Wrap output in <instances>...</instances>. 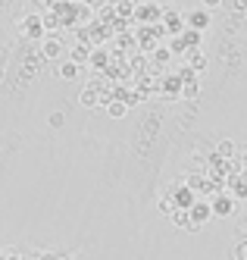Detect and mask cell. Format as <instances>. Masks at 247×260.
I'll return each instance as SVG.
<instances>
[{
  "mask_svg": "<svg viewBox=\"0 0 247 260\" xmlns=\"http://www.w3.org/2000/svg\"><path fill=\"white\" fill-rule=\"evenodd\" d=\"M235 210H238V201H235L232 194H219V198L213 201V213H216L219 219H229Z\"/></svg>",
  "mask_w": 247,
  "mask_h": 260,
  "instance_id": "obj_1",
  "label": "cell"
},
{
  "mask_svg": "<svg viewBox=\"0 0 247 260\" xmlns=\"http://www.w3.org/2000/svg\"><path fill=\"white\" fill-rule=\"evenodd\" d=\"M213 201H194V207H191V219H194V226L200 229L206 219H213Z\"/></svg>",
  "mask_w": 247,
  "mask_h": 260,
  "instance_id": "obj_2",
  "label": "cell"
},
{
  "mask_svg": "<svg viewBox=\"0 0 247 260\" xmlns=\"http://www.w3.org/2000/svg\"><path fill=\"white\" fill-rule=\"evenodd\" d=\"M172 226L175 229H185V232H197V226H194V219H191V210H175L172 216Z\"/></svg>",
  "mask_w": 247,
  "mask_h": 260,
  "instance_id": "obj_3",
  "label": "cell"
},
{
  "mask_svg": "<svg viewBox=\"0 0 247 260\" xmlns=\"http://www.w3.org/2000/svg\"><path fill=\"white\" fill-rule=\"evenodd\" d=\"M56 76H60L63 82H75V79H79V63H75V60H63L60 66H56Z\"/></svg>",
  "mask_w": 247,
  "mask_h": 260,
  "instance_id": "obj_4",
  "label": "cell"
},
{
  "mask_svg": "<svg viewBox=\"0 0 247 260\" xmlns=\"http://www.w3.org/2000/svg\"><path fill=\"white\" fill-rule=\"evenodd\" d=\"M188 25H191L194 31H203L206 25H210V10H203V7H200V10H194L191 16H188Z\"/></svg>",
  "mask_w": 247,
  "mask_h": 260,
  "instance_id": "obj_5",
  "label": "cell"
},
{
  "mask_svg": "<svg viewBox=\"0 0 247 260\" xmlns=\"http://www.w3.org/2000/svg\"><path fill=\"white\" fill-rule=\"evenodd\" d=\"M107 113H110L113 119H122V116L128 113V104L119 101V98H113V101H107Z\"/></svg>",
  "mask_w": 247,
  "mask_h": 260,
  "instance_id": "obj_6",
  "label": "cell"
},
{
  "mask_svg": "<svg viewBox=\"0 0 247 260\" xmlns=\"http://www.w3.org/2000/svg\"><path fill=\"white\" fill-rule=\"evenodd\" d=\"M22 28H25L22 35H28V38H41V35H44V31H41V19H38V16L25 19V22H22Z\"/></svg>",
  "mask_w": 247,
  "mask_h": 260,
  "instance_id": "obj_7",
  "label": "cell"
},
{
  "mask_svg": "<svg viewBox=\"0 0 247 260\" xmlns=\"http://www.w3.org/2000/svg\"><path fill=\"white\" fill-rule=\"evenodd\" d=\"M216 154L225 157V160H232V157L238 154V144H235L232 138H229V141H219V144H216Z\"/></svg>",
  "mask_w": 247,
  "mask_h": 260,
  "instance_id": "obj_8",
  "label": "cell"
},
{
  "mask_svg": "<svg viewBox=\"0 0 247 260\" xmlns=\"http://www.w3.org/2000/svg\"><path fill=\"white\" fill-rule=\"evenodd\" d=\"M44 57H50V60H60V57H63V44L56 41V38L44 41Z\"/></svg>",
  "mask_w": 247,
  "mask_h": 260,
  "instance_id": "obj_9",
  "label": "cell"
},
{
  "mask_svg": "<svg viewBox=\"0 0 247 260\" xmlns=\"http://www.w3.org/2000/svg\"><path fill=\"white\" fill-rule=\"evenodd\" d=\"M79 101H82V107H88V110H94V107H97V91H94V88H85L82 91V94H79Z\"/></svg>",
  "mask_w": 247,
  "mask_h": 260,
  "instance_id": "obj_10",
  "label": "cell"
},
{
  "mask_svg": "<svg viewBox=\"0 0 247 260\" xmlns=\"http://www.w3.org/2000/svg\"><path fill=\"white\" fill-rule=\"evenodd\" d=\"M197 94H200V85H197V79H191V82H185V85H182V98H188V101H197Z\"/></svg>",
  "mask_w": 247,
  "mask_h": 260,
  "instance_id": "obj_11",
  "label": "cell"
},
{
  "mask_svg": "<svg viewBox=\"0 0 247 260\" xmlns=\"http://www.w3.org/2000/svg\"><path fill=\"white\" fill-rule=\"evenodd\" d=\"M69 60H75V63L82 66L85 60H91V50H88L85 44H82V47H72V50H69Z\"/></svg>",
  "mask_w": 247,
  "mask_h": 260,
  "instance_id": "obj_12",
  "label": "cell"
},
{
  "mask_svg": "<svg viewBox=\"0 0 247 260\" xmlns=\"http://www.w3.org/2000/svg\"><path fill=\"white\" fill-rule=\"evenodd\" d=\"M166 28H169V31H179V28H182V16H179L175 10H166Z\"/></svg>",
  "mask_w": 247,
  "mask_h": 260,
  "instance_id": "obj_13",
  "label": "cell"
},
{
  "mask_svg": "<svg viewBox=\"0 0 247 260\" xmlns=\"http://www.w3.org/2000/svg\"><path fill=\"white\" fill-rule=\"evenodd\" d=\"M160 213H166V216H172V213H175V201H169V198H163V201H160Z\"/></svg>",
  "mask_w": 247,
  "mask_h": 260,
  "instance_id": "obj_14",
  "label": "cell"
},
{
  "mask_svg": "<svg viewBox=\"0 0 247 260\" xmlns=\"http://www.w3.org/2000/svg\"><path fill=\"white\" fill-rule=\"evenodd\" d=\"M63 122H66L63 113H50V125H53V128H63Z\"/></svg>",
  "mask_w": 247,
  "mask_h": 260,
  "instance_id": "obj_15",
  "label": "cell"
},
{
  "mask_svg": "<svg viewBox=\"0 0 247 260\" xmlns=\"http://www.w3.org/2000/svg\"><path fill=\"white\" fill-rule=\"evenodd\" d=\"M91 63H94V66H103V63H107V57H103V53L97 50V53H94V57H91Z\"/></svg>",
  "mask_w": 247,
  "mask_h": 260,
  "instance_id": "obj_16",
  "label": "cell"
},
{
  "mask_svg": "<svg viewBox=\"0 0 247 260\" xmlns=\"http://www.w3.org/2000/svg\"><path fill=\"white\" fill-rule=\"evenodd\" d=\"M200 4H203V10H216L222 0H200Z\"/></svg>",
  "mask_w": 247,
  "mask_h": 260,
  "instance_id": "obj_17",
  "label": "cell"
},
{
  "mask_svg": "<svg viewBox=\"0 0 247 260\" xmlns=\"http://www.w3.org/2000/svg\"><path fill=\"white\" fill-rule=\"evenodd\" d=\"M60 260H72V257H69V254H60Z\"/></svg>",
  "mask_w": 247,
  "mask_h": 260,
  "instance_id": "obj_18",
  "label": "cell"
}]
</instances>
